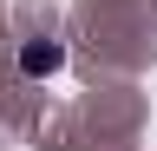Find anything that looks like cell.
Returning <instances> with one entry per match:
<instances>
[{
	"label": "cell",
	"instance_id": "cell-1",
	"mask_svg": "<svg viewBox=\"0 0 157 151\" xmlns=\"http://www.w3.org/2000/svg\"><path fill=\"white\" fill-rule=\"evenodd\" d=\"M66 66V46L59 40H26L20 46V72H26V79H46V72H59Z\"/></svg>",
	"mask_w": 157,
	"mask_h": 151
}]
</instances>
